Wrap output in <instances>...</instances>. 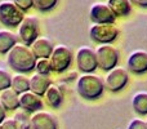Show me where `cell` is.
Segmentation results:
<instances>
[{
  "mask_svg": "<svg viewBox=\"0 0 147 129\" xmlns=\"http://www.w3.org/2000/svg\"><path fill=\"white\" fill-rule=\"evenodd\" d=\"M146 123H147V120H146Z\"/></svg>",
  "mask_w": 147,
  "mask_h": 129,
  "instance_id": "31",
  "label": "cell"
},
{
  "mask_svg": "<svg viewBox=\"0 0 147 129\" xmlns=\"http://www.w3.org/2000/svg\"><path fill=\"white\" fill-rule=\"evenodd\" d=\"M72 52L69 47L62 45V44L54 47L53 52L49 57L52 71H54L57 74H62L65 71H67L72 63Z\"/></svg>",
  "mask_w": 147,
  "mask_h": 129,
  "instance_id": "5",
  "label": "cell"
},
{
  "mask_svg": "<svg viewBox=\"0 0 147 129\" xmlns=\"http://www.w3.org/2000/svg\"><path fill=\"white\" fill-rule=\"evenodd\" d=\"M45 101L47 105L51 106L52 109H59L63 103V93H62L61 88L57 85H51L48 89H47L45 94Z\"/></svg>",
  "mask_w": 147,
  "mask_h": 129,
  "instance_id": "17",
  "label": "cell"
},
{
  "mask_svg": "<svg viewBox=\"0 0 147 129\" xmlns=\"http://www.w3.org/2000/svg\"><path fill=\"white\" fill-rule=\"evenodd\" d=\"M128 129H147V123L142 119H133L128 125Z\"/></svg>",
  "mask_w": 147,
  "mask_h": 129,
  "instance_id": "27",
  "label": "cell"
},
{
  "mask_svg": "<svg viewBox=\"0 0 147 129\" xmlns=\"http://www.w3.org/2000/svg\"><path fill=\"white\" fill-rule=\"evenodd\" d=\"M105 89L112 92V93H117V92L123 91L129 83V74L128 70L123 67H115L111 71H109L103 80Z\"/></svg>",
  "mask_w": 147,
  "mask_h": 129,
  "instance_id": "8",
  "label": "cell"
},
{
  "mask_svg": "<svg viewBox=\"0 0 147 129\" xmlns=\"http://www.w3.org/2000/svg\"><path fill=\"white\" fill-rule=\"evenodd\" d=\"M43 101L38 94L32 93L31 91H27L25 93L20 94V107L23 111L28 114H34L36 111H40L43 109Z\"/></svg>",
  "mask_w": 147,
  "mask_h": 129,
  "instance_id": "13",
  "label": "cell"
},
{
  "mask_svg": "<svg viewBox=\"0 0 147 129\" xmlns=\"http://www.w3.org/2000/svg\"><path fill=\"white\" fill-rule=\"evenodd\" d=\"M35 68H36V72L38 74H41V75H49L51 71H52L49 58H39L38 61H36Z\"/></svg>",
  "mask_w": 147,
  "mask_h": 129,
  "instance_id": "24",
  "label": "cell"
},
{
  "mask_svg": "<svg viewBox=\"0 0 147 129\" xmlns=\"http://www.w3.org/2000/svg\"><path fill=\"white\" fill-rule=\"evenodd\" d=\"M129 1L140 8H147V0H129Z\"/></svg>",
  "mask_w": 147,
  "mask_h": 129,
  "instance_id": "29",
  "label": "cell"
},
{
  "mask_svg": "<svg viewBox=\"0 0 147 129\" xmlns=\"http://www.w3.org/2000/svg\"><path fill=\"white\" fill-rule=\"evenodd\" d=\"M10 83H12V76L8 71L0 68V91L10 88Z\"/></svg>",
  "mask_w": 147,
  "mask_h": 129,
  "instance_id": "25",
  "label": "cell"
},
{
  "mask_svg": "<svg viewBox=\"0 0 147 129\" xmlns=\"http://www.w3.org/2000/svg\"><path fill=\"white\" fill-rule=\"evenodd\" d=\"M58 4V0H34L32 8L39 12H49Z\"/></svg>",
  "mask_w": 147,
  "mask_h": 129,
  "instance_id": "23",
  "label": "cell"
},
{
  "mask_svg": "<svg viewBox=\"0 0 147 129\" xmlns=\"http://www.w3.org/2000/svg\"><path fill=\"white\" fill-rule=\"evenodd\" d=\"M89 36L97 44H112L119 36V28L115 23H94L89 28Z\"/></svg>",
  "mask_w": 147,
  "mask_h": 129,
  "instance_id": "3",
  "label": "cell"
},
{
  "mask_svg": "<svg viewBox=\"0 0 147 129\" xmlns=\"http://www.w3.org/2000/svg\"><path fill=\"white\" fill-rule=\"evenodd\" d=\"M52 85V81L49 75H41V74H34L30 78V91L32 93L38 94L39 97L44 96L47 89Z\"/></svg>",
  "mask_w": 147,
  "mask_h": 129,
  "instance_id": "15",
  "label": "cell"
},
{
  "mask_svg": "<svg viewBox=\"0 0 147 129\" xmlns=\"http://www.w3.org/2000/svg\"><path fill=\"white\" fill-rule=\"evenodd\" d=\"M0 129H17L13 119H5L4 122L0 124Z\"/></svg>",
  "mask_w": 147,
  "mask_h": 129,
  "instance_id": "28",
  "label": "cell"
},
{
  "mask_svg": "<svg viewBox=\"0 0 147 129\" xmlns=\"http://www.w3.org/2000/svg\"><path fill=\"white\" fill-rule=\"evenodd\" d=\"M10 88L17 94H22L30 91V78H27L26 74H16L14 76H12Z\"/></svg>",
  "mask_w": 147,
  "mask_h": 129,
  "instance_id": "20",
  "label": "cell"
},
{
  "mask_svg": "<svg viewBox=\"0 0 147 129\" xmlns=\"http://www.w3.org/2000/svg\"><path fill=\"white\" fill-rule=\"evenodd\" d=\"M76 66L83 74H93L98 68L96 51L90 47H80L76 52Z\"/></svg>",
  "mask_w": 147,
  "mask_h": 129,
  "instance_id": "9",
  "label": "cell"
},
{
  "mask_svg": "<svg viewBox=\"0 0 147 129\" xmlns=\"http://www.w3.org/2000/svg\"><path fill=\"white\" fill-rule=\"evenodd\" d=\"M13 122L17 129H31V116H28V112L17 111L13 116Z\"/></svg>",
  "mask_w": 147,
  "mask_h": 129,
  "instance_id": "22",
  "label": "cell"
},
{
  "mask_svg": "<svg viewBox=\"0 0 147 129\" xmlns=\"http://www.w3.org/2000/svg\"><path fill=\"white\" fill-rule=\"evenodd\" d=\"M127 67L132 74L143 75L147 72V52L136 51L129 54L127 59Z\"/></svg>",
  "mask_w": 147,
  "mask_h": 129,
  "instance_id": "12",
  "label": "cell"
},
{
  "mask_svg": "<svg viewBox=\"0 0 147 129\" xmlns=\"http://www.w3.org/2000/svg\"><path fill=\"white\" fill-rule=\"evenodd\" d=\"M133 110L141 116L147 115V93L146 92H140L133 96L132 99Z\"/></svg>",
  "mask_w": 147,
  "mask_h": 129,
  "instance_id": "21",
  "label": "cell"
},
{
  "mask_svg": "<svg viewBox=\"0 0 147 129\" xmlns=\"http://www.w3.org/2000/svg\"><path fill=\"white\" fill-rule=\"evenodd\" d=\"M17 38L21 43L30 47L39 38V20L32 16H27L18 25Z\"/></svg>",
  "mask_w": 147,
  "mask_h": 129,
  "instance_id": "7",
  "label": "cell"
},
{
  "mask_svg": "<svg viewBox=\"0 0 147 129\" xmlns=\"http://www.w3.org/2000/svg\"><path fill=\"white\" fill-rule=\"evenodd\" d=\"M89 18L93 23H115L116 16L106 3H94L89 9Z\"/></svg>",
  "mask_w": 147,
  "mask_h": 129,
  "instance_id": "10",
  "label": "cell"
},
{
  "mask_svg": "<svg viewBox=\"0 0 147 129\" xmlns=\"http://www.w3.org/2000/svg\"><path fill=\"white\" fill-rule=\"evenodd\" d=\"M25 18V12L20 9L12 0L0 1V22L8 27H16Z\"/></svg>",
  "mask_w": 147,
  "mask_h": 129,
  "instance_id": "6",
  "label": "cell"
},
{
  "mask_svg": "<svg viewBox=\"0 0 147 129\" xmlns=\"http://www.w3.org/2000/svg\"><path fill=\"white\" fill-rule=\"evenodd\" d=\"M22 12H27L28 9H31L34 5V0H12Z\"/></svg>",
  "mask_w": 147,
  "mask_h": 129,
  "instance_id": "26",
  "label": "cell"
},
{
  "mask_svg": "<svg viewBox=\"0 0 147 129\" xmlns=\"http://www.w3.org/2000/svg\"><path fill=\"white\" fill-rule=\"evenodd\" d=\"M0 103L5 107V110H14L20 109V94H17L12 88L0 91Z\"/></svg>",
  "mask_w": 147,
  "mask_h": 129,
  "instance_id": "16",
  "label": "cell"
},
{
  "mask_svg": "<svg viewBox=\"0 0 147 129\" xmlns=\"http://www.w3.org/2000/svg\"><path fill=\"white\" fill-rule=\"evenodd\" d=\"M96 57L98 67L109 72L119 63L120 53L112 44H101L96 49Z\"/></svg>",
  "mask_w": 147,
  "mask_h": 129,
  "instance_id": "4",
  "label": "cell"
},
{
  "mask_svg": "<svg viewBox=\"0 0 147 129\" xmlns=\"http://www.w3.org/2000/svg\"><path fill=\"white\" fill-rule=\"evenodd\" d=\"M7 62L9 67L18 74H27L35 70L36 57L31 52L30 47L17 43L7 53Z\"/></svg>",
  "mask_w": 147,
  "mask_h": 129,
  "instance_id": "1",
  "label": "cell"
},
{
  "mask_svg": "<svg viewBox=\"0 0 147 129\" xmlns=\"http://www.w3.org/2000/svg\"><path fill=\"white\" fill-rule=\"evenodd\" d=\"M17 35L9 30H0V54H7L17 41Z\"/></svg>",
  "mask_w": 147,
  "mask_h": 129,
  "instance_id": "19",
  "label": "cell"
},
{
  "mask_svg": "<svg viewBox=\"0 0 147 129\" xmlns=\"http://www.w3.org/2000/svg\"><path fill=\"white\" fill-rule=\"evenodd\" d=\"M31 129H58V120L47 111H36L31 116Z\"/></svg>",
  "mask_w": 147,
  "mask_h": 129,
  "instance_id": "11",
  "label": "cell"
},
{
  "mask_svg": "<svg viewBox=\"0 0 147 129\" xmlns=\"http://www.w3.org/2000/svg\"><path fill=\"white\" fill-rule=\"evenodd\" d=\"M76 92L85 101H96L105 92L103 79L94 74H83L76 81Z\"/></svg>",
  "mask_w": 147,
  "mask_h": 129,
  "instance_id": "2",
  "label": "cell"
},
{
  "mask_svg": "<svg viewBox=\"0 0 147 129\" xmlns=\"http://www.w3.org/2000/svg\"><path fill=\"white\" fill-rule=\"evenodd\" d=\"M107 5L116 17H128L132 12V3L129 0H109Z\"/></svg>",
  "mask_w": 147,
  "mask_h": 129,
  "instance_id": "18",
  "label": "cell"
},
{
  "mask_svg": "<svg viewBox=\"0 0 147 129\" xmlns=\"http://www.w3.org/2000/svg\"><path fill=\"white\" fill-rule=\"evenodd\" d=\"M30 49L34 53V56L36 57V59L49 58L52 52H53V49H54V45H53L51 39H48L47 36H39V38L30 45Z\"/></svg>",
  "mask_w": 147,
  "mask_h": 129,
  "instance_id": "14",
  "label": "cell"
},
{
  "mask_svg": "<svg viewBox=\"0 0 147 129\" xmlns=\"http://www.w3.org/2000/svg\"><path fill=\"white\" fill-rule=\"evenodd\" d=\"M5 119H7V110H5V107L3 106L1 103H0V124H1Z\"/></svg>",
  "mask_w": 147,
  "mask_h": 129,
  "instance_id": "30",
  "label": "cell"
}]
</instances>
